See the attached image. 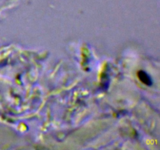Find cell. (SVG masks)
Returning <instances> with one entry per match:
<instances>
[{
  "label": "cell",
  "instance_id": "obj_1",
  "mask_svg": "<svg viewBox=\"0 0 160 150\" xmlns=\"http://www.w3.org/2000/svg\"><path fill=\"white\" fill-rule=\"evenodd\" d=\"M138 78H139V79L141 80L143 83L148 85H152V80L150 79V78L148 76V74H146L145 72H144V71H139L138 74Z\"/></svg>",
  "mask_w": 160,
  "mask_h": 150
}]
</instances>
